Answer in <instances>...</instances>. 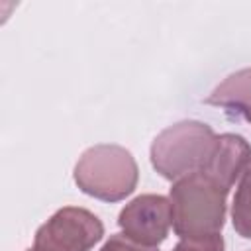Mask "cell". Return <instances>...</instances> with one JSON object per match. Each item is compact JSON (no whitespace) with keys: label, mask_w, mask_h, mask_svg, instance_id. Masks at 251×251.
Listing matches in <instances>:
<instances>
[{"label":"cell","mask_w":251,"mask_h":251,"mask_svg":"<svg viewBox=\"0 0 251 251\" xmlns=\"http://www.w3.org/2000/svg\"><path fill=\"white\" fill-rule=\"evenodd\" d=\"M118 226L135 243L157 247L167 239L173 226L171 200L161 194H141L122 208Z\"/></svg>","instance_id":"5"},{"label":"cell","mask_w":251,"mask_h":251,"mask_svg":"<svg viewBox=\"0 0 251 251\" xmlns=\"http://www.w3.org/2000/svg\"><path fill=\"white\" fill-rule=\"evenodd\" d=\"M249 161H251V145L245 141V137L237 133H222L216 135L210 157L200 173H204L218 186L229 192V188L233 186L237 176H241Z\"/></svg>","instance_id":"6"},{"label":"cell","mask_w":251,"mask_h":251,"mask_svg":"<svg viewBox=\"0 0 251 251\" xmlns=\"http://www.w3.org/2000/svg\"><path fill=\"white\" fill-rule=\"evenodd\" d=\"M231 224H233V229L241 237L251 239V161L241 173V178H239V184L233 196Z\"/></svg>","instance_id":"8"},{"label":"cell","mask_w":251,"mask_h":251,"mask_svg":"<svg viewBox=\"0 0 251 251\" xmlns=\"http://www.w3.org/2000/svg\"><path fill=\"white\" fill-rule=\"evenodd\" d=\"M100 251H159V249L135 243L133 239H129L124 233H114L106 239V243L100 247Z\"/></svg>","instance_id":"10"},{"label":"cell","mask_w":251,"mask_h":251,"mask_svg":"<svg viewBox=\"0 0 251 251\" xmlns=\"http://www.w3.org/2000/svg\"><path fill=\"white\" fill-rule=\"evenodd\" d=\"M173 251H226V243L220 233L202 237H180Z\"/></svg>","instance_id":"9"},{"label":"cell","mask_w":251,"mask_h":251,"mask_svg":"<svg viewBox=\"0 0 251 251\" xmlns=\"http://www.w3.org/2000/svg\"><path fill=\"white\" fill-rule=\"evenodd\" d=\"M73 176L84 194L104 202H120L135 190L139 169L126 147L100 143L80 155Z\"/></svg>","instance_id":"2"},{"label":"cell","mask_w":251,"mask_h":251,"mask_svg":"<svg viewBox=\"0 0 251 251\" xmlns=\"http://www.w3.org/2000/svg\"><path fill=\"white\" fill-rule=\"evenodd\" d=\"M226 196L227 192L200 171L175 180L169 192L173 231L178 237L220 233L226 224Z\"/></svg>","instance_id":"1"},{"label":"cell","mask_w":251,"mask_h":251,"mask_svg":"<svg viewBox=\"0 0 251 251\" xmlns=\"http://www.w3.org/2000/svg\"><path fill=\"white\" fill-rule=\"evenodd\" d=\"M104 235V224L86 208L57 210L33 237L35 251H90Z\"/></svg>","instance_id":"4"},{"label":"cell","mask_w":251,"mask_h":251,"mask_svg":"<svg viewBox=\"0 0 251 251\" xmlns=\"http://www.w3.org/2000/svg\"><path fill=\"white\" fill-rule=\"evenodd\" d=\"M206 104L218 106L227 116L251 124V69H241L226 76L208 94Z\"/></svg>","instance_id":"7"},{"label":"cell","mask_w":251,"mask_h":251,"mask_svg":"<svg viewBox=\"0 0 251 251\" xmlns=\"http://www.w3.org/2000/svg\"><path fill=\"white\" fill-rule=\"evenodd\" d=\"M25 251H35V249H33V247H31V249H25Z\"/></svg>","instance_id":"11"},{"label":"cell","mask_w":251,"mask_h":251,"mask_svg":"<svg viewBox=\"0 0 251 251\" xmlns=\"http://www.w3.org/2000/svg\"><path fill=\"white\" fill-rule=\"evenodd\" d=\"M216 133L208 124L182 120L163 129L151 143V165L167 180H178L204 169Z\"/></svg>","instance_id":"3"}]
</instances>
